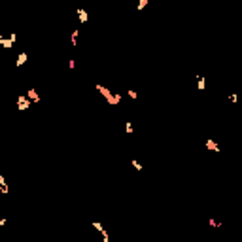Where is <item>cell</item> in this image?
<instances>
[{
  "label": "cell",
  "instance_id": "1",
  "mask_svg": "<svg viewBox=\"0 0 242 242\" xmlns=\"http://www.w3.org/2000/svg\"><path fill=\"white\" fill-rule=\"evenodd\" d=\"M95 87H96V89H98V91H100V95H102V96H106V100H108V104H112V106H117V104L121 102V95H117V93L114 95L112 91H110V89H108V87H104V85H100V83H96Z\"/></svg>",
  "mask_w": 242,
  "mask_h": 242
},
{
  "label": "cell",
  "instance_id": "2",
  "mask_svg": "<svg viewBox=\"0 0 242 242\" xmlns=\"http://www.w3.org/2000/svg\"><path fill=\"white\" fill-rule=\"evenodd\" d=\"M13 42H15V32H12V34H9V38H4V36H0V46H2L4 49H9V47H13Z\"/></svg>",
  "mask_w": 242,
  "mask_h": 242
},
{
  "label": "cell",
  "instance_id": "3",
  "mask_svg": "<svg viewBox=\"0 0 242 242\" xmlns=\"http://www.w3.org/2000/svg\"><path fill=\"white\" fill-rule=\"evenodd\" d=\"M17 108L19 110H27V108H30L32 106V100H30V98L28 96H23V95H21V96H17Z\"/></svg>",
  "mask_w": 242,
  "mask_h": 242
},
{
  "label": "cell",
  "instance_id": "4",
  "mask_svg": "<svg viewBox=\"0 0 242 242\" xmlns=\"http://www.w3.org/2000/svg\"><path fill=\"white\" fill-rule=\"evenodd\" d=\"M76 13H78V17H80V21H81V23H87V19H89V15H87V12H85L83 8H78V9H76Z\"/></svg>",
  "mask_w": 242,
  "mask_h": 242
},
{
  "label": "cell",
  "instance_id": "5",
  "mask_svg": "<svg viewBox=\"0 0 242 242\" xmlns=\"http://www.w3.org/2000/svg\"><path fill=\"white\" fill-rule=\"evenodd\" d=\"M27 57H28V55L23 51V53H19V57H17V61H15V66L19 68V66H23V64L27 62Z\"/></svg>",
  "mask_w": 242,
  "mask_h": 242
},
{
  "label": "cell",
  "instance_id": "6",
  "mask_svg": "<svg viewBox=\"0 0 242 242\" xmlns=\"http://www.w3.org/2000/svg\"><path fill=\"white\" fill-rule=\"evenodd\" d=\"M27 96L30 98L32 102H40V96H38V93H36L34 89H28V91H27Z\"/></svg>",
  "mask_w": 242,
  "mask_h": 242
},
{
  "label": "cell",
  "instance_id": "7",
  "mask_svg": "<svg viewBox=\"0 0 242 242\" xmlns=\"http://www.w3.org/2000/svg\"><path fill=\"white\" fill-rule=\"evenodd\" d=\"M206 148L210 149V151H221V148H219L214 140H206Z\"/></svg>",
  "mask_w": 242,
  "mask_h": 242
},
{
  "label": "cell",
  "instance_id": "8",
  "mask_svg": "<svg viewBox=\"0 0 242 242\" xmlns=\"http://www.w3.org/2000/svg\"><path fill=\"white\" fill-rule=\"evenodd\" d=\"M0 189H2V193H4V195H8V193H9V189H8L6 180H4V176H2V174H0Z\"/></svg>",
  "mask_w": 242,
  "mask_h": 242
},
{
  "label": "cell",
  "instance_id": "9",
  "mask_svg": "<svg viewBox=\"0 0 242 242\" xmlns=\"http://www.w3.org/2000/svg\"><path fill=\"white\" fill-rule=\"evenodd\" d=\"M197 89L204 91V76H197Z\"/></svg>",
  "mask_w": 242,
  "mask_h": 242
},
{
  "label": "cell",
  "instance_id": "10",
  "mask_svg": "<svg viewBox=\"0 0 242 242\" xmlns=\"http://www.w3.org/2000/svg\"><path fill=\"white\" fill-rule=\"evenodd\" d=\"M125 133H127V134H133V133H134L133 123H130V121H125Z\"/></svg>",
  "mask_w": 242,
  "mask_h": 242
},
{
  "label": "cell",
  "instance_id": "11",
  "mask_svg": "<svg viewBox=\"0 0 242 242\" xmlns=\"http://www.w3.org/2000/svg\"><path fill=\"white\" fill-rule=\"evenodd\" d=\"M78 36H80V30H72V36H70L72 46H76V42H78Z\"/></svg>",
  "mask_w": 242,
  "mask_h": 242
},
{
  "label": "cell",
  "instance_id": "12",
  "mask_svg": "<svg viewBox=\"0 0 242 242\" xmlns=\"http://www.w3.org/2000/svg\"><path fill=\"white\" fill-rule=\"evenodd\" d=\"M208 225H210V227H223V223H219V221H216V219H208Z\"/></svg>",
  "mask_w": 242,
  "mask_h": 242
},
{
  "label": "cell",
  "instance_id": "13",
  "mask_svg": "<svg viewBox=\"0 0 242 242\" xmlns=\"http://www.w3.org/2000/svg\"><path fill=\"white\" fill-rule=\"evenodd\" d=\"M91 227H95V229L98 231V233H102V231H104V227H102L100 223H98V221H93V223H91Z\"/></svg>",
  "mask_w": 242,
  "mask_h": 242
},
{
  "label": "cell",
  "instance_id": "14",
  "mask_svg": "<svg viewBox=\"0 0 242 242\" xmlns=\"http://www.w3.org/2000/svg\"><path fill=\"white\" fill-rule=\"evenodd\" d=\"M130 163H133V167H134L136 170H142V168H144V167H142V164H140V163H138L136 159H133V161H130Z\"/></svg>",
  "mask_w": 242,
  "mask_h": 242
},
{
  "label": "cell",
  "instance_id": "15",
  "mask_svg": "<svg viewBox=\"0 0 242 242\" xmlns=\"http://www.w3.org/2000/svg\"><path fill=\"white\" fill-rule=\"evenodd\" d=\"M146 4H148V0H138V6H136V8H138V9H144Z\"/></svg>",
  "mask_w": 242,
  "mask_h": 242
},
{
  "label": "cell",
  "instance_id": "16",
  "mask_svg": "<svg viewBox=\"0 0 242 242\" xmlns=\"http://www.w3.org/2000/svg\"><path fill=\"white\" fill-rule=\"evenodd\" d=\"M229 100H231V102H238V96H236L235 93H231V95H229Z\"/></svg>",
  "mask_w": 242,
  "mask_h": 242
},
{
  "label": "cell",
  "instance_id": "17",
  "mask_svg": "<svg viewBox=\"0 0 242 242\" xmlns=\"http://www.w3.org/2000/svg\"><path fill=\"white\" fill-rule=\"evenodd\" d=\"M68 68H70V70L76 68V61H70V62H68Z\"/></svg>",
  "mask_w": 242,
  "mask_h": 242
},
{
  "label": "cell",
  "instance_id": "18",
  "mask_svg": "<svg viewBox=\"0 0 242 242\" xmlns=\"http://www.w3.org/2000/svg\"><path fill=\"white\" fill-rule=\"evenodd\" d=\"M127 95H129L130 98H136V93H134V91H127Z\"/></svg>",
  "mask_w": 242,
  "mask_h": 242
}]
</instances>
